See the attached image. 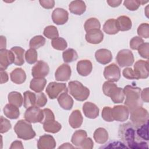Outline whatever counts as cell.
<instances>
[{
	"instance_id": "1",
	"label": "cell",
	"mask_w": 149,
	"mask_h": 149,
	"mask_svg": "<svg viewBox=\"0 0 149 149\" xmlns=\"http://www.w3.org/2000/svg\"><path fill=\"white\" fill-rule=\"evenodd\" d=\"M136 127L131 123H124L120 125L119 136L131 148H148L147 144L142 141L136 133Z\"/></svg>"
},
{
	"instance_id": "2",
	"label": "cell",
	"mask_w": 149,
	"mask_h": 149,
	"mask_svg": "<svg viewBox=\"0 0 149 149\" xmlns=\"http://www.w3.org/2000/svg\"><path fill=\"white\" fill-rule=\"evenodd\" d=\"M141 91V88L138 87L127 85L124 87L123 92L125 96H126L124 103L130 112L143 106V102L140 96Z\"/></svg>"
},
{
	"instance_id": "3",
	"label": "cell",
	"mask_w": 149,
	"mask_h": 149,
	"mask_svg": "<svg viewBox=\"0 0 149 149\" xmlns=\"http://www.w3.org/2000/svg\"><path fill=\"white\" fill-rule=\"evenodd\" d=\"M102 91L105 95L111 97V100L114 103H122L124 100L125 94L123 89L118 87L113 82L109 81L104 82L102 86Z\"/></svg>"
},
{
	"instance_id": "4",
	"label": "cell",
	"mask_w": 149,
	"mask_h": 149,
	"mask_svg": "<svg viewBox=\"0 0 149 149\" xmlns=\"http://www.w3.org/2000/svg\"><path fill=\"white\" fill-rule=\"evenodd\" d=\"M14 130L18 138L24 140L33 139L36 135L31 123L26 119H21L17 121L14 126Z\"/></svg>"
},
{
	"instance_id": "5",
	"label": "cell",
	"mask_w": 149,
	"mask_h": 149,
	"mask_svg": "<svg viewBox=\"0 0 149 149\" xmlns=\"http://www.w3.org/2000/svg\"><path fill=\"white\" fill-rule=\"evenodd\" d=\"M70 94L77 101H84L90 95L89 89L79 81H71L68 83Z\"/></svg>"
},
{
	"instance_id": "6",
	"label": "cell",
	"mask_w": 149,
	"mask_h": 149,
	"mask_svg": "<svg viewBox=\"0 0 149 149\" xmlns=\"http://www.w3.org/2000/svg\"><path fill=\"white\" fill-rule=\"evenodd\" d=\"M130 119L134 127H139L148 122V112L142 107L137 108L130 112Z\"/></svg>"
},
{
	"instance_id": "7",
	"label": "cell",
	"mask_w": 149,
	"mask_h": 149,
	"mask_svg": "<svg viewBox=\"0 0 149 149\" xmlns=\"http://www.w3.org/2000/svg\"><path fill=\"white\" fill-rule=\"evenodd\" d=\"M45 91L50 99H55L62 93L68 92V88L65 83L52 81L48 84Z\"/></svg>"
},
{
	"instance_id": "8",
	"label": "cell",
	"mask_w": 149,
	"mask_h": 149,
	"mask_svg": "<svg viewBox=\"0 0 149 149\" xmlns=\"http://www.w3.org/2000/svg\"><path fill=\"white\" fill-rule=\"evenodd\" d=\"M24 119L30 123H41L44 114L43 111L36 106L27 109L24 113Z\"/></svg>"
},
{
	"instance_id": "9",
	"label": "cell",
	"mask_w": 149,
	"mask_h": 149,
	"mask_svg": "<svg viewBox=\"0 0 149 149\" xmlns=\"http://www.w3.org/2000/svg\"><path fill=\"white\" fill-rule=\"evenodd\" d=\"M118 64L120 67L130 66L134 62L133 54L131 51L124 49L119 51L116 58Z\"/></svg>"
},
{
	"instance_id": "10",
	"label": "cell",
	"mask_w": 149,
	"mask_h": 149,
	"mask_svg": "<svg viewBox=\"0 0 149 149\" xmlns=\"http://www.w3.org/2000/svg\"><path fill=\"white\" fill-rule=\"evenodd\" d=\"M104 77L109 81H118L120 77V70L115 63H111L106 66L104 70Z\"/></svg>"
},
{
	"instance_id": "11",
	"label": "cell",
	"mask_w": 149,
	"mask_h": 149,
	"mask_svg": "<svg viewBox=\"0 0 149 149\" xmlns=\"http://www.w3.org/2000/svg\"><path fill=\"white\" fill-rule=\"evenodd\" d=\"M49 68L43 61H38L32 68L31 75L34 78H44L49 73Z\"/></svg>"
},
{
	"instance_id": "12",
	"label": "cell",
	"mask_w": 149,
	"mask_h": 149,
	"mask_svg": "<svg viewBox=\"0 0 149 149\" xmlns=\"http://www.w3.org/2000/svg\"><path fill=\"white\" fill-rule=\"evenodd\" d=\"M15 57L13 52L6 49L0 50V70L3 71L14 62Z\"/></svg>"
},
{
	"instance_id": "13",
	"label": "cell",
	"mask_w": 149,
	"mask_h": 149,
	"mask_svg": "<svg viewBox=\"0 0 149 149\" xmlns=\"http://www.w3.org/2000/svg\"><path fill=\"white\" fill-rule=\"evenodd\" d=\"M112 113L114 120L118 122H124L128 119L129 111L127 107L119 105H115L112 108Z\"/></svg>"
},
{
	"instance_id": "14",
	"label": "cell",
	"mask_w": 149,
	"mask_h": 149,
	"mask_svg": "<svg viewBox=\"0 0 149 149\" xmlns=\"http://www.w3.org/2000/svg\"><path fill=\"white\" fill-rule=\"evenodd\" d=\"M69 14L67 10L63 8H57L52 13V19L54 23L58 25L65 24L68 20Z\"/></svg>"
},
{
	"instance_id": "15",
	"label": "cell",
	"mask_w": 149,
	"mask_h": 149,
	"mask_svg": "<svg viewBox=\"0 0 149 149\" xmlns=\"http://www.w3.org/2000/svg\"><path fill=\"white\" fill-rule=\"evenodd\" d=\"M71 68L69 65L63 63L59 66L55 73V77L57 81H68L71 76Z\"/></svg>"
},
{
	"instance_id": "16",
	"label": "cell",
	"mask_w": 149,
	"mask_h": 149,
	"mask_svg": "<svg viewBox=\"0 0 149 149\" xmlns=\"http://www.w3.org/2000/svg\"><path fill=\"white\" fill-rule=\"evenodd\" d=\"M56 146V141L51 135L44 134L40 137L37 141L38 149H53Z\"/></svg>"
},
{
	"instance_id": "17",
	"label": "cell",
	"mask_w": 149,
	"mask_h": 149,
	"mask_svg": "<svg viewBox=\"0 0 149 149\" xmlns=\"http://www.w3.org/2000/svg\"><path fill=\"white\" fill-rule=\"evenodd\" d=\"M134 70L139 74L140 79H147L148 77V63L143 60L137 61L134 65Z\"/></svg>"
},
{
	"instance_id": "18",
	"label": "cell",
	"mask_w": 149,
	"mask_h": 149,
	"mask_svg": "<svg viewBox=\"0 0 149 149\" xmlns=\"http://www.w3.org/2000/svg\"><path fill=\"white\" fill-rule=\"evenodd\" d=\"M95 57L97 61L102 65H106L109 63L112 59L111 52L105 48L98 49L95 53Z\"/></svg>"
},
{
	"instance_id": "19",
	"label": "cell",
	"mask_w": 149,
	"mask_h": 149,
	"mask_svg": "<svg viewBox=\"0 0 149 149\" xmlns=\"http://www.w3.org/2000/svg\"><path fill=\"white\" fill-rule=\"evenodd\" d=\"M83 111L84 115L90 119H95L99 115V108L91 102H86L83 104Z\"/></svg>"
},
{
	"instance_id": "20",
	"label": "cell",
	"mask_w": 149,
	"mask_h": 149,
	"mask_svg": "<svg viewBox=\"0 0 149 149\" xmlns=\"http://www.w3.org/2000/svg\"><path fill=\"white\" fill-rule=\"evenodd\" d=\"M85 38L86 41L93 44L100 43L104 38V34L100 29H95L87 32Z\"/></svg>"
},
{
	"instance_id": "21",
	"label": "cell",
	"mask_w": 149,
	"mask_h": 149,
	"mask_svg": "<svg viewBox=\"0 0 149 149\" xmlns=\"http://www.w3.org/2000/svg\"><path fill=\"white\" fill-rule=\"evenodd\" d=\"M76 68L77 71L80 75L82 76H87L91 72L93 65L89 60H80L77 62Z\"/></svg>"
},
{
	"instance_id": "22",
	"label": "cell",
	"mask_w": 149,
	"mask_h": 149,
	"mask_svg": "<svg viewBox=\"0 0 149 149\" xmlns=\"http://www.w3.org/2000/svg\"><path fill=\"white\" fill-rule=\"evenodd\" d=\"M58 98V102L61 107L65 110H70L73 105V100L68 94V92H63L61 94Z\"/></svg>"
},
{
	"instance_id": "23",
	"label": "cell",
	"mask_w": 149,
	"mask_h": 149,
	"mask_svg": "<svg viewBox=\"0 0 149 149\" xmlns=\"http://www.w3.org/2000/svg\"><path fill=\"white\" fill-rule=\"evenodd\" d=\"M83 116L81 112L76 109L74 110L69 116V123L70 126L73 129H77L81 126L83 123Z\"/></svg>"
},
{
	"instance_id": "24",
	"label": "cell",
	"mask_w": 149,
	"mask_h": 149,
	"mask_svg": "<svg viewBox=\"0 0 149 149\" xmlns=\"http://www.w3.org/2000/svg\"><path fill=\"white\" fill-rule=\"evenodd\" d=\"M69 9L71 13L76 15H81L86 11V6L84 1L77 0L70 3Z\"/></svg>"
},
{
	"instance_id": "25",
	"label": "cell",
	"mask_w": 149,
	"mask_h": 149,
	"mask_svg": "<svg viewBox=\"0 0 149 149\" xmlns=\"http://www.w3.org/2000/svg\"><path fill=\"white\" fill-rule=\"evenodd\" d=\"M10 76L12 81L17 84L23 83L26 79V73L22 68H16L13 70L10 74Z\"/></svg>"
},
{
	"instance_id": "26",
	"label": "cell",
	"mask_w": 149,
	"mask_h": 149,
	"mask_svg": "<svg viewBox=\"0 0 149 149\" xmlns=\"http://www.w3.org/2000/svg\"><path fill=\"white\" fill-rule=\"evenodd\" d=\"M4 115L11 119H17L20 115L19 108L11 104H6L3 109Z\"/></svg>"
},
{
	"instance_id": "27",
	"label": "cell",
	"mask_w": 149,
	"mask_h": 149,
	"mask_svg": "<svg viewBox=\"0 0 149 149\" xmlns=\"http://www.w3.org/2000/svg\"><path fill=\"white\" fill-rule=\"evenodd\" d=\"M10 51L13 52L15 57V61L13 63L15 65L22 66L24 63V49L20 47L15 46L10 49Z\"/></svg>"
},
{
	"instance_id": "28",
	"label": "cell",
	"mask_w": 149,
	"mask_h": 149,
	"mask_svg": "<svg viewBox=\"0 0 149 149\" xmlns=\"http://www.w3.org/2000/svg\"><path fill=\"white\" fill-rule=\"evenodd\" d=\"M116 21L119 31H128L132 28V21L130 19L126 16H120L118 17Z\"/></svg>"
},
{
	"instance_id": "29",
	"label": "cell",
	"mask_w": 149,
	"mask_h": 149,
	"mask_svg": "<svg viewBox=\"0 0 149 149\" xmlns=\"http://www.w3.org/2000/svg\"><path fill=\"white\" fill-rule=\"evenodd\" d=\"M47 84L45 78H34L30 83V88L36 93L41 92Z\"/></svg>"
},
{
	"instance_id": "30",
	"label": "cell",
	"mask_w": 149,
	"mask_h": 149,
	"mask_svg": "<svg viewBox=\"0 0 149 149\" xmlns=\"http://www.w3.org/2000/svg\"><path fill=\"white\" fill-rule=\"evenodd\" d=\"M103 30L108 34L112 35L118 33L119 30L116 20L114 19L107 20L103 26Z\"/></svg>"
},
{
	"instance_id": "31",
	"label": "cell",
	"mask_w": 149,
	"mask_h": 149,
	"mask_svg": "<svg viewBox=\"0 0 149 149\" xmlns=\"http://www.w3.org/2000/svg\"><path fill=\"white\" fill-rule=\"evenodd\" d=\"M94 139L99 144H104L108 139V132L103 127L97 129L94 133Z\"/></svg>"
},
{
	"instance_id": "32",
	"label": "cell",
	"mask_w": 149,
	"mask_h": 149,
	"mask_svg": "<svg viewBox=\"0 0 149 149\" xmlns=\"http://www.w3.org/2000/svg\"><path fill=\"white\" fill-rule=\"evenodd\" d=\"M87 137V132L83 130H78L73 133L71 141L76 147H79L84 140Z\"/></svg>"
},
{
	"instance_id": "33",
	"label": "cell",
	"mask_w": 149,
	"mask_h": 149,
	"mask_svg": "<svg viewBox=\"0 0 149 149\" xmlns=\"http://www.w3.org/2000/svg\"><path fill=\"white\" fill-rule=\"evenodd\" d=\"M36 94L30 91H26L23 93V105L26 109L36 105Z\"/></svg>"
},
{
	"instance_id": "34",
	"label": "cell",
	"mask_w": 149,
	"mask_h": 149,
	"mask_svg": "<svg viewBox=\"0 0 149 149\" xmlns=\"http://www.w3.org/2000/svg\"><path fill=\"white\" fill-rule=\"evenodd\" d=\"M43 128L47 132L56 133L61 130L62 125L55 120H52L43 123Z\"/></svg>"
},
{
	"instance_id": "35",
	"label": "cell",
	"mask_w": 149,
	"mask_h": 149,
	"mask_svg": "<svg viewBox=\"0 0 149 149\" xmlns=\"http://www.w3.org/2000/svg\"><path fill=\"white\" fill-rule=\"evenodd\" d=\"M8 101L10 104L19 108L22 105L23 98L22 94L17 91H12L8 95Z\"/></svg>"
},
{
	"instance_id": "36",
	"label": "cell",
	"mask_w": 149,
	"mask_h": 149,
	"mask_svg": "<svg viewBox=\"0 0 149 149\" xmlns=\"http://www.w3.org/2000/svg\"><path fill=\"white\" fill-rule=\"evenodd\" d=\"M84 27L85 31L86 32H88L93 30L100 29L101 24L100 21L97 18L91 17L87 19L85 22Z\"/></svg>"
},
{
	"instance_id": "37",
	"label": "cell",
	"mask_w": 149,
	"mask_h": 149,
	"mask_svg": "<svg viewBox=\"0 0 149 149\" xmlns=\"http://www.w3.org/2000/svg\"><path fill=\"white\" fill-rule=\"evenodd\" d=\"M62 57L65 63H70L78 58V55L74 49L69 48L63 52Z\"/></svg>"
},
{
	"instance_id": "38",
	"label": "cell",
	"mask_w": 149,
	"mask_h": 149,
	"mask_svg": "<svg viewBox=\"0 0 149 149\" xmlns=\"http://www.w3.org/2000/svg\"><path fill=\"white\" fill-rule=\"evenodd\" d=\"M45 43V38L40 35L36 36L33 37L29 42V46L30 48L38 49L40 47L43 46Z\"/></svg>"
},
{
	"instance_id": "39",
	"label": "cell",
	"mask_w": 149,
	"mask_h": 149,
	"mask_svg": "<svg viewBox=\"0 0 149 149\" xmlns=\"http://www.w3.org/2000/svg\"><path fill=\"white\" fill-rule=\"evenodd\" d=\"M51 45L54 49L60 51L65 50L68 46L66 41L64 38L59 37L52 40Z\"/></svg>"
},
{
	"instance_id": "40",
	"label": "cell",
	"mask_w": 149,
	"mask_h": 149,
	"mask_svg": "<svg viewBox=\"0 0 149 149\" xmlns=\"http://www.w3.org/2000/svg\"><path fill=\"white\" fill-rule=\"evenodd\" d=\"M44 35L49 39H54L58 37L59 33L57 28L52 25L47 26L43 32Z\"/></svg>"
},
{
	"instance_id": "41",
	"label": "cell",
	"mask_w": 149,
	"mask_h": 149,
	"mask_svg": "<svg viewBox=\"0 0 149 149\" xmlns=\"http://www.w3.org/2000/svg\"><path fill=\"white\" fill-rule=\"evenodd\" d=\"M136 133L141 140H148V122L136 128Z\"/></svg>"
},
{
	"instance_id": "42",
	"label": "cell",
	"mask_w": 149,
	"mask_h": 149,
	"mask_svg": "<svg viewBox=\"0 0 149 149\" xmlns=\"http://www.w3.org/2000/svg\"><path fill=\"white\" fill-rule=\"evenodd\" d=\"M25 59L29 64H33L37 61V52L33 48L29 49L25 54Z\"/></svg>"
},
{
	"instance_id": "43",
	"label": "cell",
	"mask_w": 149,
	"mask_h": 149,
	"mask_svg": "<svg viewBox=\"0 0 149 149\" xmlns=\"http://www.w3.org/2000/svg\"><path fill=\"white\" fill-rule=\"evenodd\" d=\"M137 34L140 37L148 38L149 37V25L147 23L141 24L137 29Z\"/></svg>"
},
{
	"instance_id": "44",
	"label": "cell",
	"mask_w": 149,
	"mask_h": 149,
	"mask_svg": "<svg viewBox=\"0 0 149 149\" xmlns=\"http://www.w3.org/2000/svg\"><path fill=\"white\" fill-rule=\"evenodd\" d=\"M123 76L127 79L129 80H138L140 79L139 74L133 70L131 68H126L123 70L122 72Z\"/></svg>"
},
{
	"instance_id": "45",
	"label": "cell",
	"mask_w": 149,
	"mask_h": 149,
	"mask_svg": "<svg viewBox=\"0 0 149 149\" xmlns=\"http://www.w3.org/2000/svg\"><path fill=\"white\" fill-rule=\"evenodd\" d=\"M124 6L129 10L134 11L136 10L141 5V1L137 0H126L123 2Z\"/></svg>"
},
{
	"instance_id": "46",
	"label": "cell",
	"mask_w": 149,
	"mask_h": 149,
	"mask_svg": "<svg viewBox=\"0 0 149 149\" xmlns=\"http://www.w3.org/2000/svg\"><path fill=\"white\" fill-rule=\"evenodd\" d=\"M139 54L143 58L148 59L149 56V44L148 42L143 43L138 48Z\"/></svg>"
},
{
	"instance_id": "47",
	"label": "cell",
	"mask_w": 149,
	"mask_h": 149,
	"mask_svg": "<svg viewBox=\"0 0 149 149\" xmlns=\"http://www.w3.org/2000/svg\"><path fill=\"white\" fill-rule=\"evenodd\" d=\"M47 102V98L46 95L43 93H38L36 94V105L37 107H43Z\"/></svg>"
},
{
	"instance_id": "48",
	"label": "cell",
	"mask_w": 149,
	"mask_h": 149,
	"mask_svg": "<svg viewBox=\"0 0 149 149\" xmlns=\"http://www.w3.org/2000/svg\"><path fill=\"white\" fill-rule=\"evenodd\" d=\"M102 118L107 122H113L114 119L112 116V108L109 107H105L102 111Z\"/></svg>"
},
{
	"instance_id": "49",
	"label": "cell",
	"mask_w": 149,
	"mask_h": 149,
	"mask_svg": "<svg viewBox=\"0 0 149 149\" xmlns=\"http://www.w3.org/2000/svg\"><path fill=\"white\" fill-rule=\"evenodd\" d=\"M12 125L10 122L7 119L3 118L2 116H1V133H5L8 132L11 129Z\"/></svg>"
},
{
	"instance_id": "50",
	"label": "cell",
	"mask_w": 149,
	"mask_h": 149,
	"mask_svg": "<svg viewBox=\"0 0 149 149\" xmlns=\"http://www.w3.org/2000/svg\"><path fill=\"white\" fill-rule=\"evenodd\" d=\"M143 43H144V40L142 38L139 36H135L130 40V47L133 50H136L138 49L139 47Z\"/></svg>"
},
{
	"instance_id": "51",
	"label": "cell",
	"mask_w": 149,
	"mask_h": 149,
	"mask_svg": "<svg viewBox=\"0 0 149 149\" xmlns=\"http://www.w3.org/2000/svg\"><path fill=\"white\" fill-rule=\"evenodd\" d=\"M43 111V119L41 123H44L50 120H55V116L53 112L49 108H44L42 109Z\"/></svg>"
},
{
	"instance_id": "52",
	"label": "cell",
	"mask_w": 149,
	"mask_h": 149,
	"mask_svg": "<svg viewBox=\"0 0 149 149\" xmlns=\"http://www.w3.org/2000/svg\"><path fill=\"white\" fill-rule=\"evenodd\" d=\"M93 146L94 143L92 139L90 137H87L79 148L83 149H91L93 148Z\"/></svg>"
},
{
	"instance_id": "53",
	"label": "cell",
	"mask_w": 149,
	"mask_h": 149,
	"mask_svg": "<svg viewBox=\"0 0 149 149\" xmlns=\"http://www.w3.org/2000/svg\"><path fill=\"white\" fill-rule=\"evenodd\" d=\"M39 2L42 7L47 9H52L55 5V1L54 0H40Z\"/></svg>"
},
{
	"instance_id": "54",
	"label": "cell",
	"mask_w": 149,
	"mask_h": 149,
	"mask_svg": "<svg viewBox=\"0 0 149 149\" xmlns=\"http://www.w3.org/2000/svg\"><path fill=\"white\" fill-rule=\"evenodd\" d=\"M148 88L147 87L143 90L142 91H141V99L142 101H144L145 102H148L149 101V96H148Z\"/></svg>"
},
{
	"instance_id": "55",
	"label": "cell",
	"mask_w": 149,
	"mask_h": 149,
	"mask_svg": "<svg viewBox=\"0 0 149 149\" xmlns=\"http://www.w3.org/2000/svg\"><path fill=\"white\" fill-rule=\"evenodd\" d=\"M0 74H1V84H3L6 83L9 79L8 74L7 72H6L4 70L1 71Z\"/></svg>"
},
{
	"instance_id": "56",
	"label": "cell",
	"mask_w": 149,
	"mask_h": 149,
	"mask_svg": "<svg viewBox=\"0 0 149 149\" xmlns=\"http://www.w3.org/2000/svg\"><path fill=\"white\" fill-rule=\"evenodd\" d=\"M107 3L108 5L113 8L119 6L122 3V0H108Z\"/></svg>"
},
{
	"instance_id": "57",
	"label": "cell",
	"mask_w": 149,
	"mask_h": 149,
	"mask_svg": "<svg viewBox=\"0 0 149 149\" xmlns=\"http://www.w3.org/2000/svg\"><path fill=\"white\" fill-rule=\"evenodd\" d=\"M10 148H23V146L21 141L16 140L11 144Z\"/></svg>"
},
{
	"instance_id": "58",
	"label": "cell",
	"mask_w": 149,
	"mask_h": 149,
	"mask_svg": "<svg viewBox=\"0 0 149 149\" xmlns=\"http://www.w3.org/2000/svg\"><path fill=\"white\" fill-rule=\"evenodd\" d=\"M6 46V40L5 37L1 36V49H5Z\"/></svg>"
},
{
	"instance_id": "59",
	"label": "cell",
	"mask_w": 149,
	"mask_h": 149,
	"mask_svg": "<svg viewBox=\"0 0 149 149\" xmlns=\"http://www.w3.org/2000/svg\"><path fill=\"white\" fill-rule=\"evenodd\" d=\"M74 148V147L72 146L69 143H63L61 146L59 147V148Z\"/></svg>"
}]
</instances>
